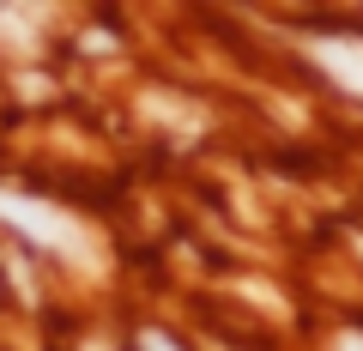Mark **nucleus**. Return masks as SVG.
I'll use <instances>...</instances> for the list:
<instances>
[{
  "label": "nucleus",
  "instance_id": "4",
  "mask_svg": "<svg viewBox=\"0 0 363 351\" xmlns=\"http://www.w3.org/2000/svg\"><path fill=\"white\" fill-rule=\"evenodd\" d=\"M339 351H363V333H345V339H339Z\"/></svg>",
  "mask_w": 363,
  "mask_h": 351
},
{
  "label": "nucleus",
  "instance_id": "3",
  "mask_svg": "<svg viewBox=\"0 0 363 351\" xmlns=\"http://www.w3.org/2000/svg\"><path fill=\"white\" fill-rule=\"evenodd\" d=\"M140 351H182L169 333H140Z\"/></svg>",
  "mask_w": 363,
  "mask_h": 351
},
{
  "label": "nucleus",
  "instance_id": "2",
  "mask_svg": "<svg viewBox=\"0 0 363 351\" xmlns=\"http://www.w3.org/2000/svg\"><path fill=\"white\" fill-rule=\"evenodd\" d=\"M309 55L327 67L333 85H345L351 97H363V43L357 37H321V43H309Z\"/></svg>",
  "mask_w": 363,
  "mask_h": 351
},
{
  "label": "nucleus",
  "instance_id": "1",
  "mask_svg": "<svg viewBox=\"0 0 363 351\" xmlns=\"http://www.w3.org/2000/svg\"><path fill=\"white\" fill-rule=\"evenodd\" d=\"M0 224H13L25 243H37V248H55V255H67V260H79L85 267L91 260V236L79 230L67 212H55V206H43V200H30V194H6L0 188Z\"/></svg>",
  "mask_w": 363,
  "mask_h": 351
}]
</instances>
